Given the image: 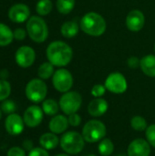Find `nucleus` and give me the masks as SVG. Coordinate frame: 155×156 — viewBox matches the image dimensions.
Masks as SVG:
<instances>
[{"label":"nucleus","instance_id":"9d476101","mask_svg":"<svg viewBox=\"0 0 155 156\" xmlns=\"http://www.w3.org/2000/svg\"><path fill=\"white\" fill-rule=\"evenodd\" d=\"M16 62L21 68H29L33 65L36 59L35 50L28 46L20 47L16 52Z\"/></svg>","mask_w":155,"mask_h":156},{"label":"nucleus","instance_id":"a211bd4d","mask_svg":"<svg viewBox=\"0 0 155 156\" xmlns=\"http://www.w3.org/2000/svg\"><path fill=\"white\" fill-rule=\"evenodd\" d=\"M140 67L143 70V72L149 76L153 78L155 77V56L154 55H147L141 58Z\"/></svg>","mask_w":155,"mask_h":156},{"label":"nucleus","instance_id":"c756f323","mask_svg":"<svg viewBox=\"0 0 155 156\" xmlns=\"http://www.w3.org/2000/svg\"><path fill=\"white\" fill-rule=\"evenodd\" d=\"M106 87L102 84H96L91 89V95L95 98H101L106 92Z\"/></svg>","mask_w":155,"mask_h":156},{"label":"nucleus","instance_id":"37998d69","mask_svg":"<svg viewBox=\"0 0 155 156\" xmlns=\"http://www.w3.org/2000/svg\"><path fill=\"white\" fill-rule=\"evenodd\" d=\"M154 51H155V45H154Z\"/></svg>","mask_w":155,"mask_h":156},{"label":"nucleus","instance_id":"ddd939ff","mask_svg":"<svg viewBox=\"0 0 155 156\" xmlns=\"http://www.w3.org/2000/svg\"><path fill=\"white\" fill-rule=\"evenodd\" d=\"M24 126H25V122L23 118L16 113L9 114L5 121V130L12 136L19 135L23 132Z\"/></svg>","mask_w":155,"mask_h":156},{"label":"nucleus","instance_id":"dca6fc26","mask_svg":"<svg viewBox=\"0 0 155 156\" xmlns=\"http://www.w3.org/2000/svg\"><path fill=\"white\" fill-rule=\"evenodd\" d=\"M108 108L109 105L106 100L102 98H95L89 103L88 112L93 117H100L106 113Z\"/></svg>","mask_w":155,"mask_h":156},{"label":"nucleus","instance_id":"4468645a","mask_svg":"<svg viewBox=\"0 0 155 156\" xmlns=\"http://www.w3.org/2000/svg\"><path fill=\"white\" fill-rule=\"evenodd\" d=\"M151 144L148 141L139 138L132 141L127 150L128 156H150L151 154Z\"/></svg>","mask_w":155,"mask_h":156},{"label":"nucleus","instance_id":"72a5a7b5","mask_svg":"<svg viewBox=\"0 0 155 156\" xmlns=\"http://www.w3.org/2000/svg\"><path fill=\"white\" fill-rule=\"evenodd\" d=\"M27 156H49V154L46 149L42 147H37L29 151V154Z\"/></svg>","mask_w":155,"mask_h":156},{"label":"nucleus","instance_id":"a19ab883","mask_svg":"<svg viewBox=\"0 0 155 156\" xmlns=\"http://www.w3.org/2000/svg\"><path fill=\"white\" fill-rule=\"evenodd\" d=\"M116 156H125L124 154H118V155H116Z\"/></svg>","mask_w":155,"mask_h":156},{"label":"nucleus","instance_id":"c85d7f7f","mask_svg":"<svg viewBox=\"0 0 155 156\" xmlns=\"http://www.w3.org/2000/svg\"><path fill=\"white\" fill-rule=\"evenodd\" d=\"M1 110L5 114L9 115L15 112V111L16 110V105L15 101L11 100H5L1 104Z\"/></svg>","mask_w":155,"mask_h":156},{"label":"nucleus","instance_id":"2eb2a0df","mask_svg":"<svg viewBox=\"0 0 155 156\" xmlns=\"http://www.w3.org/2000/svg\"><path fill=\"white\" fill-rule=\"evenodd\" d=\"M29 16V7L25 4H16L12 5L8 11L9 19L15 23H23L28 19Z\"/></svg>","mask_w":155,"mask_h":156},{"label":"nucleus","instance_id":"aec40b11","mask_svg":"<svg viewBox=\"0 0 155 156\" xmlns=\"http://www.w3.org/2000/svg\"><path fill=\"white\" fill-rule=\"evenodd\" d=\"M79 30V27L75 21H67L61 26V34L66 38L75 37Z\"/></svg>","mask_w":155,"mask_h":156},{"label":"nucleus","instance_id":"473e14b6","mask_svg":"<svg viewBox=\"0 0 155 156\" xmlns=\"http://www.w3.org/2000/svg\"><path fill=\"white\" fill-rule=\"evenodd\" d=\"M7 156H26V152L23 148L14 146L8 150Z\"/></svg>","mask_w":155,"mask_h":156},{"label":"nucleus","instance_id":"2f4dec72","mask_svg":"<svg viewBox=\"0 0 155 156\" xmlns=\"http://www.w3.org/2000/svg\"><path fill=\"white\" fill-rule=\"evenodd\" d=\"M69 123L73 126V127H76V126H79L81 122V117L76 112V113H72L70 115H69Z\"/></svg>","mask_w":155,"mask_h":156},{"label":"nucleus","instance_id":"f704fd0d","mask_svg":"<svg viewBox=\"0 0 155 156\" xmlns=\"http://www.w3.org/2000/svg\"><path fill=\"white\" fill-rule=\"evenodd\" d=\"M140 63H141V60L137 58V57H130L127 60V64L129 66V68L131 69H137L138 67H140Z\"/></svg>","mask_w":155,"mask_h":156},{"label":"nucleus","instance_id":"1a4fd4ad","mask_svg":"<svg viewBox=\"0 0 155 156\" xmlns=\"http://www.w3.org/2000/svg\"><path fill=\"white\" fill-rule=\"evenodd\" d=\"M106 89L115 94H122L127 90L128 83L126 78L120 72L111 73L105 80Z\"/></svg>","mask_w":155,"mask_h":156},{"label":"nucleus","instance_id":"5701e85b","mask_svg":"<svg viewBox=\"0 0 155 156\" xmlns=\"http://www.w3.org/2000/svg\"><path fill=\"white\" fill-rule=\"evenodd\" d=\"M53 74H54V66L49 61L42 63L37 69V75L41 80H48L50 77H52Z\"/></svg>","mask_w":155,"mask_h":156},{"label":"nucleus","instance_id":"58836bf2","mask_svg":"<svg viewBox=\"0 0 155 156\" xmlns=\"http://www.w3.org/2000/svg\"><path fill=\"white\" fill-rule=\"evenodd\" d=\"M56 156H70V155L66 154H58V155H56Z\"/></svg>","mask_w":155,"mask_h":156},{"label":"nucleus","instance_id":"f03ea898","mask_svg":"<svg viewBox=\"0 0 155 156\" xmlns=\"http://www.w3.org/2000/svg\"><path fill=\"white\" fill-rule=\"evenodd\" d=\"M106 21L102 16L96 12L85 14L80 20L81 30L89 36L100 37L106 30Z\"/></svg>","mask_w":155,"mask_h":156},{"label":"nucleus","instance_id":"423d86ee","mask_svg":"<svg viewBox=\"0 0 155 156\" xmlns=\"http://www.w3.org/2000/svg\"><path fill=\"white\" fill-rule=\"evenodd\" d=\"M25 92L30 101L38 103L45 100L48 93V87L41 79H33L26 84Z\"/></svg>","mask_w":155,"mask_h":156},{"label":"nucleus","instance_id":"7c9ffc66","mask_svg":"<svg viewBox=\"0 0 155 156\" xmlns=\"http://www.w3.org/2000/svg\"><path fill=\"white\" fill-rule=\"evenodd\" d=\"M145 136L147 138L148 143L155 148V124H152L147 127Z\"/></svg>","mask_w":155,"mask_h":156},{"label":"nucleus","instance_id":"393cba45","mask_svg":"<svg viewBox=\"0 0 155 156\" xmlns=\"http://www.w3.org/2000/svg\"><path fill=\"white\" fill-rule=\"evenodd\" d=\"M99 153L102 156H110L114 151V145L111 139H102L98 146Z\"/></svg>","mask_w":155,"mask_h":156},{"label":"nucleus","instance_id":"ea45409f","mask_svg":"<svg viewBox=\"0 0 155 156\" xmlns=\"http://www.w3.org/2000/svg\"><path fill=\"white\" fill-rule=\"evenodd\" d=\"M2 114H3V112H2L1 107H0V120H1V118H2Z\"/></svg>","mask_w":155,"mask_h":156},{"label":"nucleus","instance_id":"c9c22d12","mask_svg":"<svg viewBox=\"0 0 155 156\" xmlns=\"http://www.w3.org/2000/svg\"><path fill=\"white\" fill-rule=\"evenodd\" d=\"M14 38L16 40H23L26 37V32L23 28H16L14 32Z\"/></svg>","mask_w":155,"mask_h":156},{"label":"nucleus","instance_id":"f8f14e48","mask_svg":"<svg viewBox=\"0 0 155 156\" xmlns=\"http://www.w3.org/2000/svg\"><path fill=\"white\" fill-rule=\"evenodd\" d=\"M126 26L130 31L139 32L143 29L145 24V17L142 11L134 9L129 12L125 20Z\"/></svg>","mask_w":155,"mask_h":156},{"label":"nucleus","instance_id":"bb28decb","mask_svg":"<svg viewBox=\"0 0 155 156\" xmlns=\"http://www.w3.org/2000/svg\"><path fill=\"white\" fill-rule=\"evenodd\" d=\"M131 126L133 130L137 132L146 131L147 129V122L142 116H134L131 120Z\"/></svg>","mask_w":155,"mask_h":156},{"label":"nucleus","instance_id":"7ed1b4c3","mask_svg":"<svg viewBox=\"0 0 155 156\" xmlns=\"http://www.w3.org/2000/svg\"><path fill=\"white\" fill-rule=\"evenodd\" d=\"M26 32L34 42L42 43L48 38V25L42 17L33 16L27 20Z\"/></svg>","mask_w":155,"mask_h":156},{"label":"nucleus","instance_id":"cd10ccee","mask_svg":"<svg viewBox=\"0 0 155 156\" xmlns=\"http://www.w3.org/2000/svg\"><path fill=\"white\" fill-rule=\"evenodd\" d=\"M11 93V85L6 80L0 79V101L6 100Z\"/></svg>","mask_w":155,"mask_h":156},{"label":"nucleus","instance_id":"4be33fe9","mask_svg":"<svg viewBox=\"0 0 155 156\" xmlns=\"http://www.w3.org/2000/svg\"><path fill=\"white\" fill-rule=\"evenodd\" d=\"M42 110L45 114L48 116H55L59 110V104L53 99H48L43 101Z\"/></svg>","mask_w":155,"mask_h":156},{"label":"nucleus","instance_id":"b1692460","mask_svg":"<svg viewBox=\"0 0 155 156\" xmlns=\"http://www.w3.org/2000/svg\"><path fill=\"white\" fill-rule=\"evenodd\" d=\"M52 8L53 4L51 0H39L36 5V11L41 16H48L52 11Z\"/></svg>","mask_w":155,"mask_h":156},{"label":"nucleus","instance_id":"20e7f679","mask_svg":"<svg viewBox=\"0 0 155 156\" xmlns=\"http://www.w3.org/2000/svg\"><path fill=\"white\" fill-rule=\"evenodd\" d=\"M59 144L62 150L68 154H78L83 150L85 140L77 132H68L61 136Z\"/></svg>","mask_w":155,"mask_h":156},{"label":"nucleus","instance_id":"6e6552de","mask_svg":"<svg viewBox=\"0 0 155 156\" xmlns=\"http://www.w3.org/2000/svg\"><path fill=\"white\" fill-rule=\"evenodd\" d=\"M52 83L58 91L62 93L68 92L73 86L72 74L66 69H59L54 72L52 76Z\"/></svg>","mask_w":155,"mask_h":156},{"label":"nucleus","instance_id":"412c9836","mask_svg":"<svg viewBox=\"0 0 155 156\" xmlns=\"http://www.w3.org/2000/svg\"><path fill=\"white\" fill-rule=\"evenodd\" d=\"M14 39V33L6 25L0 23V47L8 46Z\"/></svg>","mask_w":155,"mask_h":156},{"label":"nucleus","instance_id":"0eeeda50","mask_svg":"<svg viewBox=\"0 0 155 156\" xmlns=\"http://www.w3.org/2000/svg\"><path fill=\"white\" fill-rule=\"evenodd\" d=\"M82 103L81 95L77 91H68L65 92L59 100V108L61 111L67 114L70 115L76 113Z\"/></svg>","mask_w":155,"mask_h":156},{"label":"nucleus","instance_id":"39448f33","mask_svg":"<svg viewBox=\"0 0 155 156\" xmlns=\"http://www.w3.org/2000/svg\"><path fill=\"white\" fill-rule=\"evenodd\" d=\"M107 130L103 122L97 120L89 121L82 129V136L87 143H97L101 141L106 135Z\"/></svg>","mask_w":155,"mask_h":156},{"label":"nucleus","instance_id":"f3484780","mask_svg":"<svg viewBox=\"0 0 155 156\" xmlns=\"http://www.w3.org/2000/svg\"><path fill=\"white\" fill-rule=\"evenodd\" d=\"M69 120L64 115H55L49 122L48 128L55 134L63 133L69 127Z\"/></svg>","mask_w":155,"mask_h":156},{"label":"nucleus","instance_id":"f257e3e1","mask_svg":"<svg viewBox=\"0 0 155 156\" xmlns=\"http://www.w3.org/2000/svg\"><path fill=\"white\" fill-rule=\"evenodd\" d=\"M72 57V48L64 41H53L47 48V58L53 66L65 67L71 61Z\"/></svg>","mask_w":155,"mask_h":156},{"label":"nucleus","instance_id":"a878e982","mask_svg":"<svg viewBox=\"0 0 155 156\" xmlns=\"http://www.w3.org/2000/svg\"><path fill=\"white\" fill-rule=\"evenodd\" d=\"M75 6V0H57V9L62 15L69 14Z\"/></svg>","mask_w":155,"mask_h":156},{"label":"nucleus","instance_id":"4c0bfd02","mask_svg":"<svg viewBox=\"0 0 155 156\" xmlns=\"http://www.w3.org/2000/svg\"><path fill=\"white\" fill-rule=\"evenodd\" d=\"M9 76V72L7 69H1L0 70V79L1 80H6Z\"/></svg>","mask_w":155,"mask_h":156},{"label":"nucleus","instance_id":"6ab92c4d","mask_svg":"<svg viewBox=\"0 0 155 156\" xmlns=\"http://www.w3.org/2000/svg\"><path fill=\"white\" fill-rule=\"evenodd\" d=\"M39 144L41 147L46 150H53L58 145L59 139L53 133H46L40 136Z\"/></svg>","mask_w":155,"mask_h":156},{"label":"nucleus","instance_id":"e433bc0d","mask_svg":"<svg viewBox=\"0 0 155 156\" xmlns=\"http://www.w3.org/2000/svg\"><path fill=\"white\" fill-rule=\"evenodd\" d=\"M23 149L26 151H31L33 149V143L31 140H25L23 143Z\"/></svg>","mask_w":155,"mask_h":156},{"label":"nucleus","instance_id":"79ce46f5","mask_svg":"<svg viewBox=\"0 0 155 156\" xmlns=\"http://www.w3.org/2000/svg\"><path fill=\"white\" fill-rule=\"evenodd\" d=\"M88 156H97V155H95V154H90V155H88Z\"/></svg>","mask_w":155,"mask_h":156},{"label":"nucleus","instance_id":"9b49d317","mask_svg":"<svg viewBox=\"0 0 155 156\" xmlns=\"http://www.w3.org/2000/svg\"><path fill=\"white\" fill-rule=\"evenodd\" d=\"M43 110L37 105L29 106L24 112L23 120L25 124L29 128L38 126L43 120Z\"/></svg>","mask_w":155,"mask_h":156}]
</instances>
